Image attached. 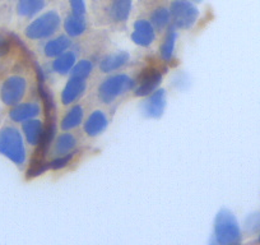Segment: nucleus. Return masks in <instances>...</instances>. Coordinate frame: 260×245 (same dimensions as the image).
<instances>
[{"label": "nucleus", "instance_id": "1", "mask_svg": "<svg viewBox=\"0 0 260 245\" xmlns=\"http://www.w3.org/2000/svg\"><path fill=\"white\" fill-rule=\"evenodd\" d=\"M0 154L17 165H22L26 161V148L18 129L6 127L0 131Z\"/></svg>", "mask_w": 260, "mask_h": 245}, {"label": "nucleus", "instance_id": "2", "mask_svg": "<svg viewBox=\"0 0 260 245\" xmlns=\"http://www.w3.org/2000/svg\"><path fill=\"white\" fill-rule=\"evenodd\" d=\"M214 235L217 242L223 245L239 244L241 241V231L234 215L227 209H222L214 222Z\"/></svg>", "mask_w": 260, "mask_h": 245}, {"label": "nucleus", "instance_id": "3", "mask_svg": "<svg viewBox=\"0 0 260 245\" xmlns=\"http://www.w3.org/2000/svg\"><path fill=\"white\" fill-rule=\"evenodd\" d=\"M134 81L125 74H116L102 82L99 87V99L104 104H111L122 94L133 88Z\"/></svg>", "mask_w": 260, "mask_h": 245}, {"label": "nucleus", "instance_id": "4", "mask_svg": "<svg viewBox=\"0 0 260 245\" xmlns=\"http://www.w3.org/2000/svg\"><path fill=\"white\" fill-rule=\"evenodd\" d=\"M60 16L54 11H50L40 16L26 28V36L31 40H41L50 37L59 29Z\"/></svg>", "mask_w": 260, "mask_h": 245}, {"label": "nucleus", "instance_id": "5", "mask_svg": "<svg viewBox=\"0 0 260 245\" xmlns=\"http://www.w3.org/2000/svg\"><path fill=\"white\" fill-rule=\"evenodd\" d=\"M171 21L177 28H190L197 22L199 12L190 0H174L170 6Z\"/></svg>", "mask_w": 260, "mask_h": 245}, {"label": "nucleus", "instance_id": "6", "mask_svg": "<svg viewBox=\"0 0 260 245\" xmlns=\"http://www.w3.org/2000/svg\"><path fill=\"white\" fill-rule=\"evenodd\" d=\"M27 89V82L23 77L13 76L9 77L2 86L0 89V97L2 101L8 106H14L21 102L23 99L24 94Z\"/></svg>", "mask_w": 260, "mask_h": 245}, {"label": "nucleus", "instance_id": "7", "mask_svg": "<svg viewBox=\"0 0 260 245\" xmlns=\"http://www.w3.org/2000/svg\"><path fill=\"white\" fill-rule=\"evenodd\" d=\"M162 81L161 72L156 71V69H149L146 71L141 76L138 82V86L136 88L137 96H147L151 95L154 89L158 87V84Z\"/></svg>", "mask_w": 260, "mask_h": 245}, {"label": "nucleus", "instance_id": "8", "mask_svg": "<svg viewBox=\"0 0 260 245\" xmlns=\"http://www.w3.org/2000/svg\"><path fill=\"white\" fill-rule=\"evenodd\" d=\"M86 79L79 78V77L72 76V78L69 79L67 86L64 87L61 94V101L64 105H71L74 101L79 99V97L83 95V92L86 91Z\"/></svg>", "mask_w": 260, "mask_h": 245}, {"label": "nucleus", "instance_id": "9", "mask_svg": "<svg viewBox=\"0 0 260 245\" xmlns=\"http://www.w3.org/2000/svg\"><path fill=\"white\" fill-rule=\"evenodd\" d=\"M132 39L137 45L149 46L154 41V27L151 22L146 19H139L134 24V31Z\"/></svg>", "mask_w": 260, "mask_h": 245}, {"label": "nucleus", "instance_id": "10", "mask_svg": "<svg viewBox=\"0 0 260 245\" xmlns=\"http://www.w3.org/2000/svg\"><path fill=\"white\" fill-rule=\"evenodd\" d=\"M166 105V95L164 89L152 92L144 102V112L151 117L161 116Z\"/></svg>", "mask_w": 260, "mask_h": 245}, {"label": "nucleus", "instance_id": "11", "mask_svg": "<svg viewBox=\"0 0 260 245\" xmlns=\"http://www.w3.org/2000/svg\"><path fill=\"white\" fill-rule=\"evenodd\" d=\"M40 114V106L36 102H27V104L17 105L11 111V119L13 121L22 122L29 119H34Z\"/></svg>", "mask_w": 260, "mask_h": 245}, {"label": "nucleus", "instance_id": "12", "mask_svg": "<svg viewBox=\"0 0 260 245\" xmlns=\"http://www.w3.org/2000/svg\"><path fill=\"white\" fill-rule=\"evenodd\" d=\"M107 116L100 110L92 112L88 116V119L86 120V124H84V131L88 134L89 137L99 136L101 132L105 131V128L107 127Z\"/></svg>", "mask_w": 260, "mask_h": 245}, {"label": "nucleus", "instance_id": "13", "mask_svg": "<svg viewBox=\"0 0 260 245\" xmlns=\"http://www.w3.org/2000/svg\"><path fill=\"white\" fill-rule=\"evenodd\" d=\"M129 57V54L126 51H117L114 52V54H110L101 60L100 69L104 73H110V72L117 71V69L121 68L122 66H125L127 63Z\"/></svg>", "mask_w": 260, "mask_h": 245}, {"label": "nucleus", "instance_id": "14", "mask_svg": "<svg viewBox=\"0 0 260 245\" xmlns=\"http://www.w3.org/2000/svg\"><path fill=\"white\" fill-rule=\"evenodd\" d=\"M132 12V0H112L109 14L115 22H125Z\"/></svg>", "mask_w": 260, "mask_h": 245}, {"label": "nucleus", "instance_id": "15", "mask_svg": "<svg viewBox=\"0 0 260 245\" xmlns=\"http://www.w3.org/2000/svg\"><path fill=\"white\" fill-rule=\"evenodd\" d=\"M44 126L40 120L29 119L27 121H23V133L26 137L27 142L32 146H36L40 143L42 134H44Z\"/></svg>", "mask_w": 260, "mask_h": 245}, {"label": "nucleus", "instance_id": "16", "mask_svg": "<svg viewBox=\"0 0 260 245\" xmlns=\"http://www.w3.org/2000/svg\"><path fill=\"white\" fill-rule=\"evenodd\" d=\"M76 54L73 51H65L55 57L52 62V71L59 74H67L73 69L77 62Z\"/></svg>", "mask_w": 260, "mask_h": 245}, {"label": "nucleus", "instance_id": "17", "mask_svg": "<svg viewBox=\"0 0 260 245\" xmlns=\"http://www.w3.org/2000/svg\"><path fill=\"white\" fill-rule=\"evenodd\" d=\"M71 46V40L67 36H59L46 42L44 47V52L49 57H56L60 54L65 52Z\"/></svg>", "mask_w": 260, "mask_h": 245}, {"label": "nucleus", "instance_id": "18", "mask_svg": "<svg viewBox=\"0 0 260 245\" xmlns=\"http://www.w3.org/2000/svg\"><path fill=\"white\" fill-rule=\"evenodd\" d=\"M45 0H18L17 4V13L22 17L36 16L39 12H41L45 8Z\"/></svg>", "mask_w": 260, "mask_h": 245}, {"label": "nucleus", "instance_id": "19", "mask_svg": "<svg viewBox=\"0 0 260 245\" xmlns=\"http://www.w3.org/2000/svg\"><path fill=\"white\" fill-rule=\"evenodd\" d=\"M77 146V138L72 133H62L55 141L54 151L59 156H65L73 152Z\"/></svg>", "mask_w": 260, "mask_h": 245}, {"label": "nucleus", "instance_id": "20", "mask_svg": "<svg viewBox=\"0 0 260 245\" xmlns=\"http://www.w3.org/2000/svg\"><path fill=\"white\" fill-rule=\"evenodd\" d=\"M65 31L69 36L77 37L81 36L82 34H84V31L87 29V23L84 17L82 16H76V14L72 13V16L67 17L64 22Z\"/></svg>", "mask_w": 260, "mask_h": 245}, {"label": "nucleus", "instance_id": "21", "mask_svg": "<svg viewBox=\"0 0 260 245\" xmlns=\"http://www.w3.org/2000/svg\"><path fill=\"white\" fill-rule=\"evenodd\" d=\"M82 120H83V107L81 105H76L62 117L61 129L62 131H72L81 124Z\"/></svg>", "mask_w": 260, "mask_h": 245}, {"label": "nucleus", "instance_id": "22", "mask_svg": "<svg viewBox=\"0 0 260 245\" xmlns=\"http://www.w3.org/2000/svg\"><path fill=\"white\" fill-rule=\"evenodd\" d=\"M170 22H171L170 9L164 8V7L154 9L153 13H152L151 16V23L153 24L154 28L162 31V29H165L167 26H169Z\"/></svg>", "mask_w": 260, "mask_h": 245}, {"label": "nucleus", "instance_id": "23", "mask_svg": "<svg viewBox=\"0 0 260 245\" xmlns=\"http://www.w3.org/2000/svg\"><path fill=\"white\" fill-rule=\"evenodd\" d=\"M175 40H176V32L172 28L167 32L161 46V55L165 60H170L172 57L175 49Z\"/></svg>", "mask_w": 260, "mask_h": 245}, {"label": "nucleus", "instance_id": "24", "mask_svg": "<svg viewBox=\"0 0 260 245\" xmlns=\"http://www.w3.org/2000/svg\"><path fill=\"white\" fill-rule=\"evenodd\" d=\"M92 73V63L89 60H81L72 69V76L87 79Z\"/></svg>", "mask_w": 260, "mask_h": 245}, {"label": "nucleus", "instance_id": "25", "mask_svg": "<svg viewBox=\"0 0 260 245\" xmlns=\"http://www.w3.org/2000/svg\"><path fill=\"white\" fill-rule=\"evenodd\" d=\"M72 157H73V155L72 154L65 155V156H59L57 159H55L54 161L50 162L49 166L47 167H50V169H54V170L62 169V167L67 166V165L72 161Z\"/></svg>", "mask_w": 260, "mask_h": 245}, {"label": "nucleus", "instance_id": "26", "mask_svg": "<svg viewBox=\"0 0 260 245\" xmlns=\"http://www.w3.org/2000/svg\"><path fill=\"white\" fill-rule=\"evenodd\" d=\"M69 4H71L72 13L76 14V16L84 17L87 9L84 0H69Z\"/></svg>", "mask_w": 260, "mask_h": 245}, {"label": "nucleus", "instance_id": "27", "mask_svg": "<svg viewBox=\"0 0 260 245\" xmlns=\"http://www.w3.org/2000/svg\"><path fill=\"white\" fill-rule=\"evenodd\" d=\"M246 229L256 231L260 229V216H250L249 220L246 221Z\"/></svg>", "mask_w": 260, "mask_h": 245}, {"label": "nucleus", "instance_id": "28", "mask_svg": "<svg viewBox=\"0 0 260 245\" xmlns=\"http://www.w3.org/2000/svg\"><path fill=\"white\" fill-rule=\"evenodd\" d=\"M8 50H9V42L7 41L4 37L0 36V56L6 55L7 52H8Z\"/></svg>", "mask_w": 260, "mask_h": 245}, {"label": "nucleus", "instance_id": "29", "mask_svg": "<svg viewBox=\"0 0 260 245\" xmlns=\"http://www.w3.org/2000/svg\"><path fill=\"white\" fill-rule=\"evenodd\" d=\"M190 2H197V3H198V2H201V0H190Z\"/></svg>", "mask_w": 260, "mask_h": 245}, {"label": "nucleus", "instance_id": "30", "mask_svg": "<svg viewBox=\"0 0 260 245\" xmlns=\"http://www.w3.org/2000/svg\"><path fill=\"white\" fill-rule=\"evenodd\" d=\"M259 242H260V236H259Z\"/></svg>", "mask_w": 260, "mask_h": 245}]
</instances>
